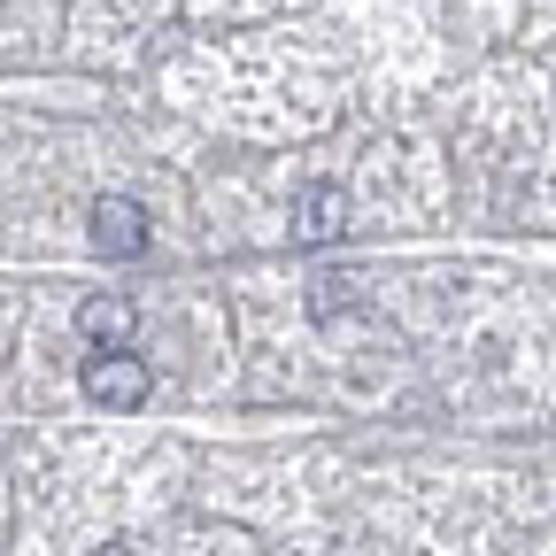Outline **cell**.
I'll list each match as a JSON object with an SVG mask.
<instances>
[{
  "instance_id": "2",
  "label": "cell",
  "mask_w": 556,
  "mask_h": 556,
  "mask_svg": "<svg viewBox=\"0 0 556 556\" xmlns=\"http://www.w3.org/2000/svg\"><path fill=\"white\" fill-rule=\"evenodd\" d=\"M86 232H93V255L101 263H139V255H148V208L124 201V193H101L93 217H86Z\"/></svg>"
},
{
  "instance_id": "4",
  "label": "cell",
  "mask_w": 556,
  "mask_h": 556,
  "mask_svg": "<svg viewBox=\"0 0 556 556\" xmlns=\"http://www.w3.org/2000/svg\"><path fill=\"white\" fill-rule=\"evenodd\" d=\"M78 332L101 340V348H131V340H139V309L116 302V294H93V302L78 309Z\"/></svg>"
},
{
  "instance_id": "5",
  "label": "cell",
  "mask_w": 556,
  "mask_h": 556,
  "mask_svg": "<svg viewBox=\"0 0 556 556\" xmlns=\"http://www.w3.org/2000/svg\"><path fill=\"white\" fill-rule=\"evenodd\" d=\"M348 302H356V294H348V287H332V278H317V287H309V317H317V325H332Z\"/></svg>"
},
{
  "instance_id": "3",
  "label": "cell",
  "mask_w": 556,
  "mask_h": 556,
  "mask_svg": "<svg viewBox=\"0 0 556 556\" xmlns=\"http://www.w3.org/2000/svg\"><path fill=\"white\" fill-rule=\"evenodd\" d=\"M340 232H348L340 186H332V178H309L302 201H294V240H302V248H325V240H340Z\"/></svg>"
},
{
  "instance_id": "6",
  "label": "cell",
  "mask_w": 556,
  "mask_h": 556,
  "mask_svg": "<svg viewBox=\"0 0 556 556\" xmlns=\"http://www.w3.org/2000/svg\"><path fill=\"white\" fill-rule=\"evenodd\" d=\"M101 556H139V548H101Z\"/></svg>"
},
{
  "instance_id": "1",
  "label": "cell",
  "mask_w": 556,
  "mask_h": 556,
  "mask_svg": "<svg viewBox=\"0 0 556 556\" xmlns=\"http://www.w3.org/2000/svg\"><path fill=\"white\" fill-rule=\"evenodd\" d=\"M78 387H86V402H101V409H139L155 379H148V364H139L131 348H93L86 371H78Z\"/></svg>"
}]
</instances>
